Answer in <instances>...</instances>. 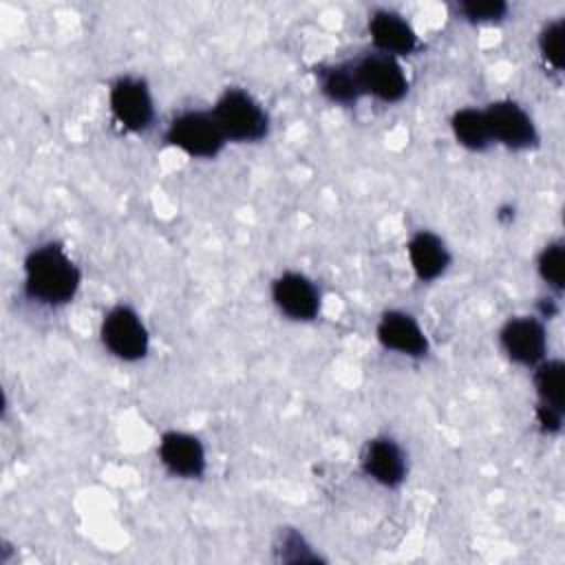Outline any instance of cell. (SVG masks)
Masks as SVG:
<instances>
[{"mask_svg": "<svg viewBox=\"0 0 565 565\" xmlns=\"http://www.w3.org/2000/svg\"><path fill=\"white\" fill-rule=\"evenodd\" d=\"M110 113L117 124L130 132H143L154 119V104L148 84L141 77H119L110 86Z\"/></svg>", "mask_w": 565, "mask_h": 565, "instance_id": "obj_7", "label": "cell"}, {"mask_svg": "<svg viewBox=\"0 0 565 565\" xmlns=\"http://www.w3.org/2000/svg\"><path fill=\"white\" fill-rule=\"evenodd\" d=\"M166 141L194 159H212L227 143L212 110L179 113L166 130Z\"/></svg>", "mask_w": 565, "mask_h": 565, "instance_id": "obj_3", "label": "cell"}, {"mask_svg": "<svg viewBox=\"0 0 565 565\" xmlns=\"http://www.w3.org/2000/svg\"><path fill=\"white\" fill-rule=\"evenodd\" d=\"M276 307L291 320L309 322L320 311V289L305 274L285 271L271 282Z\"/></svg>", "mask_w": 565, "mask_h": 565, "instance_id": "obj_9", "label": "cell"}, {"mask_svg": "<svg viewBox=\"0 0 565 565\" xmlns=\"http://www.w3.org/2000/svg\"><path fill=\"white\" fill-rule=\"evenodd\" d=\"M316 79H318L320 93L331 104L353 106L364 95L353 62L320 64V66H316Z\"/></svg>", "mask_w": 565, "mask_h": 565, "instance_id": "obj_15", "label": "cell"}, {"mask_svg": "<svg viewBox=\"0 0 565 565\" xmlns=\"http://www.w3.org/2000/svg\"><path fill=\"white\" fill-rule=\"evenodd\" d=\"M82 274L60 243H42L24 258V294L33 302L62 307L79 289Z\"/></svg>", "mask_w": 565, "mask_h": 565, "instance_id": "obj_1", "label": "cell"}, {"mask_svg": "<svg viewBox=\"0 0 565 565\" xmlns=\"http://www.w3.org/2000/svg\"><path fill=\"white\" fill-rule=\"evenodd\" d=\"M547 302H541L539 305V309H541V318H552V316H556V311H558V307H556V300L554 298H545Z\"/></svg>", "mask_w": 565, "mask_h": 565, "instance_id": "obj_21", "label": "cell"}, {"mask_svg": "<svg viewBox=\"0 0 565 565\" xmlns=\"http://www.w3.org/2000/svg\"><path fill=\"white\" fill-rule=\"evenodd\" d=\"M360 466L366 477L384 488H397L404 483L408 463L399 444L391 437H373L366 441Z\"/></svg>", "mask_w": 565, "mask_h": 565, "instance_id": "obj_10", "label": "cell"}, {"mask_svg": "<svg viewBox=\"0 0 565 565\" xmlns=\"http://www.w3.org/2000/svg\"><path fill=\"white\" fill-rule=\"evenodd\" d=\"M377 340L384 349L408 355L424 358L428 353V338L419 322L406 311H384L377 322Z\"/></svg>", "mask_w": 565, "mask_h": 565, "instance_id": "obj_11", "label": "cell"}, {"mask_svg": "<svg viewBox=\"0 0 565 565\" xmlns=\"http://www.w3.org/2000/svg\"><path fill=\"white\" fill-rule=\"evenodd\" d=\"M457 13L466 22H499L508 13V2L503 0H468V2H457L455 4Z\"/></svg>", "mask_w": 565, "mask_h": 565, "instance_id": "obj_20", "label": "cell"}, {"mask_svg": "<svg viewBox=\"0 0 565 565\" xmlns=\"http://www.w3.org/2000/svg\"><path fill=\"white\" fill-rule=\"evenodd\" d=\"M364 95H373L384 104H395L408 93V77L397 57L369 53L353 62Z\"/></svg>", "mask_w": 565, "mask_h": 565, "instance_id": "obj_5", "label": "cell"}, {"mask_svg": "<svg viewBox=\"0 0 565 565\" xmlns=\"http://www.w3.org/2000/svg\"><path fill=\"white\" fill-rule=\"evenodd\" d=\"M563 362L561 360H543L534 371V386L541 406H550L554 411L565 413V388H563Z\"/></svg>", "mask_w": 565, "mask_h": 565, "instance_id": "obj_17", "label": "cell"}, {"mask_svg": "<svg viewBox=\"0 0 565 565\" xmlns=\"http://www.w3.org/2000/svg\"><path fill=\"white\" fill-rule=\"evenodd\" d=\"M406 249H408L411 267L422 282H430V280L439 278L450 265V252H448L446 243L428 230L417 232L408 241Z\"/></svg>", "mask_w": 565, "mask_h": 565, "instance_id": "obj_14", "label": "cell"}, {"mask_svg": "<svg viewBox=\"0 0 565 565\" xmlns=\"http://www.w3.org/2000/svg\"><path fill=\"white\" fill-rule=\"evenodd\" d=\"M563 31H565V20L556 18L552 22H547L539 35V49L543 60L554 68V71H563V62H565V53H563Z\"/></svg>", "mask_w": 565, "mask_h": 565, "instance_id": "obj_19", "label": "cell"}, {"mask_svg": "<svg viewBox=\"0 0 565 565\" xmlns=\"http://www.w3.org/2000/svg\"><path fill=\"white\" fill-rule=\"evenodd\" d=\"M499 342L505 355L521 366H536L545 360L547 333L543 322L534 316L510 318L499 331Z\"/></svg>", "mask_w": 565, "mask_h": 565, "instance_id": "obj_8", "label": "cell"}, {"mask_svg": "<svg viewBox=\"0 0 565 565\" xmlns=\"http://www.w3.org/2000/svg\"><path fill=\"white\" fill-rule=\"evenodd\" d=\"M369 33L375 49L384 55H413L422 44L415 29L395 11L377 9L369 18Z\"/></svg>", "mask_w": 565, "mask_h": 565, "instance_id": "obj_13", "label": "cell"}, {"mask_svg": "<svg viewBox=\"0 0 565 565\" xmlns=\"http://www.w3.org/2000/svg\"><path fill=\"white\" fill-rule=\"evenodd\" d=\"M227 141L254 143L267 137L269 115L263 104L243 88H225L212 108Z\"/></svg>", "mask_w": 565, "mask_h": 565, "instance_id": "obj_2", "label": "cell"}, {"mask_svg": "<svg viewBox=\"0 0 565 565\" xmlns=\"http://www.w3.org/2000/svg\"><path fill=\"white\" fill-rule=\"evenodd\" d=\"M159 459L170 475L181 479H199L205 472L203 444L190 433H163L159 441Z\"/></svg>", "mask_w": 565, "mask_h": 565, "instance_id": "obj_12", "label": "cell"}, {"mask_svg": "<svg viewBox=\"0 0 565 565\" xmlns=\"http://www.w3.org/2000/svg\"><path fill=\"white\" fill-rule=\"evenodd\" d=\"M565 249H563V241H554L547 243L536 260L539 267V276L556 291H563V269H565Z\"/></svg>", "mask_w": 565, "mask_h": 565, "instance_id": "obj_18", "label": "cell"}, {"mask_svg": "<svg viewBox=\"0 0 565 565\" xmlns=\"http://www.w3.org/2000/svg\"><path fill=\"white\" fill-rule=\"evenodd\" d=\"M99 335L104 347L124 362H137L148 353V329L128 305H117L104 316Z\"/></svg>", "mask_w": 565, "mask_h": 565, "instance_id": "obj_4", "label": "cell"}, {"mask_svg": "<svg viewBox=\"0 0 565 565\" xmlns=\"http://www.w3.org/2000/svg\"><path fill=\"white\" fill-rule=\"evenodd\" d=\"M483 115L488 121L490 139L494 143H501L510 150H525L536 146L539 141L536 126L530 113L521 104L512 99H499L488 104Z\"/></svg>", "mask_w": 565, "mask_h": 565, "instance_id": "obj_6", "label": "cell"}, {"mask_svg": "<svg viewBox=\"0 0 565 565\" xmlns=\"http://www.w3.org/2000/svg\"><path fill=\"white\" fill-rule=\"evenodd\" d=\"M450 128L455 139L468 150H486L492 143L483 110L459 108L450 119Z\"/></svg>", "mask_w": 565, "mask_h": 565, "instance_id": "obj_16", "label": "cell"}]
</instances>
